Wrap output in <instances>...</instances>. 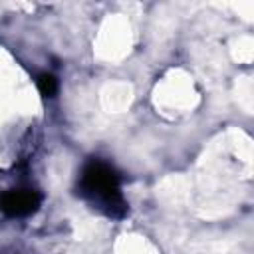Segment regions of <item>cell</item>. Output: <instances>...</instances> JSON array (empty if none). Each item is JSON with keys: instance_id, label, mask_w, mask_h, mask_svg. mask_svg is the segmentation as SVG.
Wrapping results in <instances>:
<instances>
[{"instance_id": "6da1fadb", "label": "cell", "mask_w": 254, "mask_h": 254, "mask_svg": "<svg viewBox=\"0 0 254 254\" xmlns=\"http://www.w3.org/2000/svg\"><path fill=\"white\" fill-rule=\"evenodd\" d=\"M79 194L99 212L121 218L127 212V202L121 194L119 175L113 167L99 159H91L79 177Z\"/></svg>"}, {"instance_id": "7a4b0ae2", "label": "cell", "mask_w": 254, "mask_h": 254, "mask_svg": "<svg viewBox=\"0 0 254 254\" xmlns=\"http://www.w3.org/2000/svg\"><path fill=\"white\" fill-rule=\"evenodd\" d=\"M42 196L34 189H10L0 194V210L6 216L18 218L38 210Z\"/></svg>"}, {"instance_id": "3957f363", "label": "cell", "mask_w": 254, "mask_h": 254, "mask_svg": "<svg viewBox=\"0 0 254 254\" xmlns=\"http://www.w3.org/2000/svg\"><path fill=\"white\" fill-rule=\"evenodd\" d=\"M36 83H38V91L44 97H54L56 91H58V81H56V77L52 73H42Z\"/></svg>"}]
</instances>
